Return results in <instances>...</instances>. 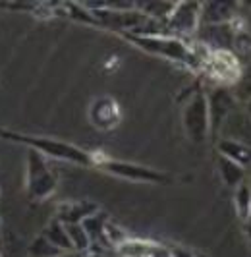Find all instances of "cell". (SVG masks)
Returning <instances> with one entry per match:
<instances>
[{"mask_svg":"<svg viewBox=\"0 0 251 257\" xmlns=\"http://www.w3.org/2000/svg\"><path fill=\"white\" fill-rule=\"evenodd\" d=\"M184 120H186V130L193 138V142H201L205 138V134H207V128H209V110H207L205 97L197 95L189 103Z\"/></svg>","mask_w":251,"mask_h":257,"instance_id":"6da1fadb","label":"cell"},{"mask_svg":"<svg viewBox=\"0 0 251 257\" xmlns=\"http://www.w3.org/2000/svg\"><path fill=\"white\" fill-rule=\"evenodd\" d=\"M197 4H180L172 14V26L178 27L180 31H191L197 26Z\"/></svg>","mask_w":251,"mask_h":257,"instance_id":"7a4b0ae2","label":"cell"},{"mask_svg":"<svg viewBox=\"0 0 251 257\" xmlns=\"http://www.w3.org/2000/svg\"><path fill=\"white\" fill-rule=\"evenodd\" d=\"M120 253L124 257H166L161 245L143 244V242H124L120 245Z\"/></svg>","mask_w":251,"mask_h":257,"instance_id":"3957f363","label":"cell"},{"mask_svg":"<svg viewBox=\"0 0 251 257\" xmlns=\"http://www.w3.org/2000/svg\"><path fill=\"white\" fill-rule=\"evenodd\" d=\"M222 151H224V157L228 159H232L234 163H247L251 161V151L247 147H243V145H239V143H232V142H226L222 143Z\"/></svg>","mask_w":251,"mask_h":257,"instance_id":"277c9868","label":"cell"},{"mask_svg":"<svg viewBox=\"0 0 251 257\" xmlns=\"http://www.w3.org/2000/svg\"><path fill=\"white\" fill-rule=\"evenodd\" d=\"M220 167H222V176H224V180L230 184V186H234V184H238L241 180V176H243V172H241V167H239L238 163H234L232 159H228V157H220Z\"/></svg>","mask_w":251,"mask_h":257,"instance_id":"5b68a950","label":"cell"},{"mask_svg":"<svg viewBox=\"0 0 251 257\" xmlns=\"http://www.w3.org/2000/svg\"><path fill=\"white\" fill-rule=\"evenodd\" d=\"M66 230H68V236H70L72 245L79 247V249H83V247L87 245L89 236H87V232H85L83 226H79V224H75L74 222V224H68V226H66Z\"/></svg>","mask_w":251,"mask_h":257,"instance_id":"8992f818","label":"cell"},{"mask_svg":"<svg viewBox=\"0 0 251 257\" xmlns=\"http://www.w3.org/2000/svg\"><path fill=\"white\" fill-rule=\"evenodd\" d=\"M238 207L239 211L245 215V213H249L251 209V190L247 186H243L241 190L238 192Z\"/></svg>","mask_w":251,"mask_h":257,"instance_id":"52a82bcc","label":"cell"},{"mask_svg":"<svg viewBox=\"0 0 251 257\" xmlns=\"http://www.w3.org/2000/svg\"><path fill=\"white\" fill-rule=\"evenodd\" d=\"M247 234H249V238H251V217H249V224H247Z\"/></svg>","mask_w":251,"mask_h":257,"instance_id":"ba28073f","label":"cell"},{"mask_svg":"<svg viewBox=\"0 0 251 257\" xmlns=\"http://www.w3.org/2000/svg\"><path fill=\"white\" fill-rule=\"evenodd\" d=\"M91 257H100V255H91Z\"/></svg>","mask_w":251,"mask_h":257,"instance_id":"9c48e42d","label":"cell"}]
</instances>
